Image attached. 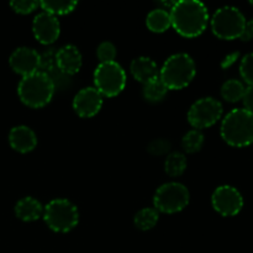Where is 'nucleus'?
I'll list each match as a JSON object with an SVG mask.
<instances>
[{
    "mask_svg": "<svg viewBox=\"0 0 253 253\" xmlns=\"http://www.w3.org/2000/svg\"><path fill=\"white\" fill-rule=\"evenodd\" d=\"M169 15L172 26L184 37H197L202 35L209 21L207 6L197 0L175 1Z\"/></svg>",
    "mask_w": 253,
    "mask_h": 253,
    "instance_id": "nucleus-1",
    "label": "nucleus"
},
{
    "mask_svg": "<svg viewBox=\"0 0 253 253\" xmlns=\"http://www.w3.org/2000/svg\"><path fill=\"white\" fill-rule=\"evenodd\" d=\"M221 137L232 147H246L253 143V114L246 109H232L221 123Z\"/></svg>",
    "mask_w": 253,
    "mask_h": 253,
    "instance_id": "nucleus-2",
    "label": "nucleus"
},
{
    "mask_svg": "<svg viewBox=\"0 0 253 253\" xmlns=\"http://www.w3.org/2000/svg\"><path fill=\"white\" fill-rule=\"evenodd\" d=\"M54 93L53 79L44 72H36L22 77L17 86V94L25 105L42 108L52 100Z\"/></svg>",
    "mask_w": 253,
    "mask_h": 253,
    "instance_id": "nucleus-3",
    "label": "nucleus"
},
{
    "mask_svg": "<svg viewBox=\"0 0 253 253\" xmlns=\"http://www.w3.org/2000/svg\"><path fill=\"white\" fill-rule=\"evenodd\" d=\"M195 69L194 59L187 53H175L166 59L160 71V78L167 89L179 90L189 85L194 79Z\"/></svg>",
    "mask_w": 253,
    "mask_h": 253,
    "instance_id": "nucleus-4",
    "label": "nucleus"
},
{
    "mask_svg": "<svg viewBox=\"0 0 253 253\" xmlns=\"http://www.w3.org/2000/svg\"><path fill=\"white\" fill-rule=\"evenodd\" d=\"M43 220L53 231L68 232L78 225L79 212L69 200L54 199L43 208Z\"/></svg>",
    "mask_w": 253,
    "mask_h": 253,
    "instance_id": "nucleus-5",
    "label": "nucleus"
},
{
    "mask_svg": "<svg viewBox=\"0 0 253 253\" xmlns=\"http://www.w3.org/2000/svg\"><path fill=\"white\" fill-rule=\"evenodd\" d=\"M246 17L235 6H222L215 11L211 19V30L221 40L240 39L246 27Z\"/></svg>",
    "mask_w": 253,
    "mask_h": 253,
    "instance_id": "nucleus-6",
    "label": "nucleus"
},
{
    "mask_svg": "<svg viewBox=\"0 0 253 253\" xmlns=\"http://www.w3.org/2000/svg\"><path fill=\"white\" fill-rule=\"evenodd\" d=\"M94 88L104 96H116L126 85V73L118 62L100 63L94 71Z\"/></svg>",
    "mask_w": 253,
    "mask_h": 253,
    "instance_id": "nucleus-7",
    "label": "nucleus"
},
{
    "mask_svg": "<svg viewBox=\"0 0 253 253\" xmlns=\"http://www.w3.org/2000/svg\"><path fill=\"white\" fill-rule=\"evenodd\" d=\"M190 200L189 190L182 183L170 182L161 185L153 197L156 210L165 214H174L188 207Z\"/></svg>",
    "mask_w": 253,
    "mask_h": 253,
    "instance_id": "nucleus-8",
    "label": "nucleus"
},
{
    "mask_svg": "<svg viewBox=\"0 0 253 253\" xmlns=\"http://www.w3.org/2000/svg\"><path fill=\"white\" fill-rule=\"evenodd\" d=\"M222 104L216 99L208 96L195 101L188 111V121L197 130L210 127L222 116Z\"/></svg>",
    "mask_w": 253,
    "mask_h": 253,
    "instance_id": "nucleus-9",
    "label": "nucleus"
},
{
    "mask_svg": "<svg viewBox=\"0 0 253 253\" xmlns=\"http://www.w3.org/2000/svg\"><path fill=\"white\" fill-rule=\"evenodd\" d=\"M211 204L222 216H236L244 208V198L232 185H220L212 193Z\"/></svg>",
    "mask_w": 253,
    "mask_h": 253,
    "instance_id": "nucleus-10",
    "label": "nucleus"
},
{
    "mask_svg": "<svg viewBox=\"0 0 253 253\" xmlns=\"http://www.w3.org/2000/svg\"><path fill=\"white\" fill-rule=\"evenodd\" d=\"M9 64L14 72L22 77L39 72L41 67V54L31 47H19L11 53Z\"/></svg>",
    "mask_w": 253,
    "mask_h": 253,
    "instance_id": "nucleus-11",
    "label": "nucleus"
},
{
    "mask_svg": "<svg viewBox=\"0 0 253 253\" xmlns=\"http://www.w3.org/2000/svg\"><path fill=\"white\" fill-rule=\"evenodd\" d=\"M32 31L37 41L43 44H49L58 39L61 25L54 15L42 11L35 16L32 22Z\"/></svg>",
    "mask_w": 253,
    "mask_h": 253,
    "instance_id": "nucleus-12",
    "label": "nucleus"
},
{
    "mask_svg": "<svg viewBox=\"0 0 253 253\" xmlns=\"http://www.w3.org/2000/svg\"><path fill=\"white\" fill-rule=\"evenodd\" d=\"M103 105V95L94 86L83 88L73 99V109L81 118H91L96 115Z\"/></svg>",
    "mask_w": 253,
    "mask_h": 253,
    "instance_id": "nucleus-13",
    "label": "nucleus"
},
{
    "mask_svg": "<svg viewBox=\"0 0 253 253\" xmlns=\"http://www.w3.org/2000/svg\"><path fill=\"white\" fill-rule=\"evenodd\" d=\"M56 67L64 74L78 73L82 67V54L73 44H66L56 52Z\"/></svg>",
    "mask_w": 253,
    "mask_h": 253,
    "instance_id": "nucleus-14",
    "label": "nucleus"
},
{
    "mask_svg": "<svg viewBox=\"0 0 253 253\" xmlns=\"http://www.w3.org/2000/svg\"><path fill=\"white\" fill-rule=\"evenodd\" d=\"M9 143L15 151L27 153L37 145V136L29 126H15L9 132Z\"/></svg>",
    "mask_w": 253,
    "mask_h": 253,
    "instance_id": "nucleus-15",
    "label": "nucleus"
},
{
    "mask_svg": "<svg viewBox=\"0 0 253 253\" xmlns=\"http://www.w3.org/2000/svg\"><path fill=\"white\" fill-rule=\"evenodd\" d=\"M130 69L135 79L143 84L158 76L157 63L152 58L146 56H141L133 59L131 62Z\"/></svg>",
    "mask_w": 253,
    "mask_h": 253,
    "instance_id": "nucleus-16",
    "label": "nucleus"
},
{
    "mask_svg": "<svg viewBox=\"0 0 253 253\" xmlns=\"http://www.w3.org/2000/svg\"><path fill=\"white\" fill-rule=\"evenodd\" d=\"M15 215L22 221H35L43 215V207L35 198H22L15 205Z\"/></svg>",
    "mask_w": 253,
    "mask_h": 253,
    "instance_id": "nucleus-17",
    "label": "nucleus"
},
{
    "mask_svg": "<svg viewBox=\"0 0 253 253\" xmlns=\"http://www.w3.org/2000/svg\"><path fill=\"white\" fill-rule=\"evenodd\" d=\"M146 25L152 32H165L172 26L169 12L165 9H155L148 12Z\"/></svg>",
    "mask_w": 253,
    "mask_h": 253,
    "instance_id": "nucleus-18",
    "label": "nucleus"
},
{
    "mask_svg": "<svg viewBox=\"0 0 253 253\" xmlns=\"http://www.w3.org/2000/svg\"><path fill=\"white\" fill-rule=\"evenodd\" d=\"M167 86L163 84V82L161 81L160 77H156V78L151 79L147 83H145L143 85V96H145L146 100L152 101V103H157L161 101L166 95H167Z\"/></svg>",
    "mask_w": 253,
    "mask_h": 253,
    "instance_id": "nucleus-19",
    "label": "nucleus"
},
{
    "mask_svg": "<svg viewBox=\"0 0 253 253\" xmlns=\"http://www.w3.org/2000/svg\"><path fill=\"white\" fill-rule=\"evenodd\" d=\"M246 88L239 79H229L221 86V96L229 103H237L242 100Z\"/></svg>",
    "mask_w": 253,
    "mask_h": 253,
    "instance_id": "nucleus-20",
    "label": "nucleus"
},
{
    "mask_svg": "<svg viewBox=\"0 0 253 253\" xmlns=\"http://www.w3.org/2000/svg\"><path fill=\"white\" fill-rule=\"evenodd\" d=\"M187 168V158L180 152H172L167 156L165 162V170L170 177H179Z\"/></svg>",
    "mask_w": 253,
    "mask_h": 253,
    "instance_id": "nucleus-21",
    "label": "nucleus"
},
{
    "mask_svg": "<svg viewBox=\"0 0 253 253\" xmlns=\"http://www.w3.org/2000/svg\"><path fill=\"white\" fill-rule=\"evenodd\" d=\"M158 217H160V215H158L157 210L153 209V208H145L135 215L133 222H135L137 229L147 231V230H151L156 226V224L158 222Z\"/></svg>",
    "mask_w": 253,
    "mask_h": 253,
    "instance_id": "nucleus-22",
    "label": "nucleus"
},
{
    "mask_svg": "<svg viewBox=\"0 0 253 253\" xmlns=\"http://www.w3.org/2000/svg\"><path fill=\"white\" fill-rule=\"evenodd\" d=\"M40 6L46 12L52 15H66L73 11L77 6V1H64V0H53V1H41Z\"/></svg>",
    "mask_w": 253,
    "mask_h": 253,
    "instance_id": "nucleus-23",
    "label": "nucleus"
},
{
    "mask_svg": "<svg viewBox=\"0 0 253 253\" xmlns=\"http://www.w3.org/2000/svg\"><path fill=\"white\" fill-rule=\"evenodd\" d=\"M204 145V135L200 130H190L184 135L182 140V146L187 152L194 153L198 152Z\"/></svg>",
    "mask_w": 253,
    "mask_h": 253,
    "instance_id": "nucleus-24",
    "label": "nucleus"
},
{
    "mask_svg": "<svg viewBox=\"0 0 253 253\" xmlns=\"http://www.w3.org/2000/svg\"><path fill=\"white\" fill-rule=\"evenodd\" d=\"M96 56H98L100 63L106 62H114L116 57V47L113 42L104 41L96 48Z\"/></svg>",
    "mask_w": 253,
    "mask_h": 253,
    "instance_id": "nucleus-25",
    "label": "nucleus"
},
{
    "mask_svg": "<svg viewBox=\"0 0 253 253\" xmlns=\"http://www.w3.org/2000/svg\"><path fill=\"white\" fill-rule=\"evenodd\" d=\"M240 74L242 79L249 84V86H253V53H247L241 59Z\"/></svg>",
    "mask_w": 253,
    "mask_h": 253,
    "instance_id": "nucleus-26",
    "label": "nucleus"
},
{
    "mask_svg": "<svg viewBox=\"0 0 253 253\" xmlns=\"http://www.w3.org/2000/svg\"><path fill=\"white\" fill-rule=\"evenodd\" d=\"M10 6L19 14H30L40 6V2L31 1V0H14L10 2Z\"/></svg>",
    "mask_w": 253,
    "mask_h": 253,
    "instance_id": "nucleus-27",
    "label": "nucleus"
},
{
    "mask_svg": "<svg viewBox=\"0 0 253 253\" xmlns=\"http://www.w3.org/2000/svg\"><path fill=\"white\" fill-rule=\"evenodd\" d=\"M170 148V143L167 140H155L150 143L148 146V152L152 153V155H163V153L168 152Z\"/></svg>",
    "mask_w": 253,
    "mask_h": 253,
    "instance_id": "nucleus-28",
    "label": "nucleus"
},
{
    "mask_svg": "<svg viewBox=\"0 0 253 253\" xmlns=\"http://www.w3.org/2000/svg\"><path fill=\"white\" fill-rule=\"evenodd\" d=\"M242 101H244V105L246 110H249L250 113L253 114V86H249L246 88L244 94V98H242Z\"/></svg>",
    "mask_w": 253,
    "mask_h": 253,
    "instance_id": "nucleus-29",
    "label": "nucleus"
},
{
    "mask_svg": "<svg viewBox=\"0 0 253 253\" xmlns=\"http://www.w3.org/2000/svg\"><path fill=\"white\" fill-rule=\"evenodd\" d=\"M240 40H242V41H245V42L253 40V17L250 20V21H247L244 34L241 35Z\"/></svg>",
    "mask_w": 253,
    "mask_h": 253,
    "instance_id": "nucleus-30",
    "label": "nucleus"
},
{
    "mask_svg": "<svg viewBox=\"0 0 253 253\" xmlns=\"http://www.w3.org/2000/svg\"><path fill=\"white\" fill-rule=\"evenodd\" d=\"M239 52H236V53H231V54H229V56L226 57V58L224 59V62H222L221 63V66L224 67V68H227V67H230L231 66V64H234L235 62H236V59L239 58Z\"/></svg>",
    "mask_w": 253,
    "mask_h": 253,
    "instance_id": "nucleus-31",
    "label": "nucleus"
},
{
    "mask_svg": "<svg viewBox=\"0 0 253 253\" xmlns=\"http://www.w3.org/2000/svg\"><path fill=\"white\" fill-rule=\"evenodd\" d=\"M250 4H251V5H252V6H253V0H252V1H250Z\"/></svg>",
    "mask_w": 253,
    "mask_h": 253,
    "instance_id": "nucleus-32",
    "label": "nucleus"
}]
</instances>
